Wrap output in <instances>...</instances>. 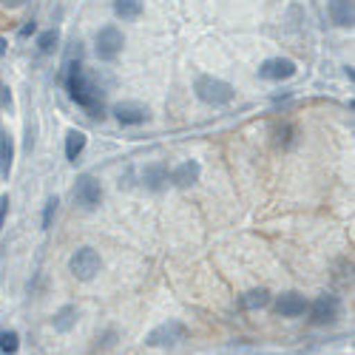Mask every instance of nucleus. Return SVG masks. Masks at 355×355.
Instances as JSON below:
<instances>
[{"label":"nucleus","mask_w":355,"mask_h":355,"mask_svg":"<svg viewBox=\"0 0 355 355\" xmlns=\"http://www.w3.org/2000/svg\"><path fill=\"white\" fill-rule=\"evenodd\" d=\"M80 54H83V49H80V43H74L71 49H69V54H66V63H63V77H66V92H69V97L80 105V108H85L92 116H103V94L97 92V85L88 80V74H85V69H83V60H80Z\"/></svg>","instance_id":"nucleus-1"},{"label":"nucleus","mask_w":355,"mask_h":355,"mask_svg":"<svg viewBox=\"0 0 355 355\" xmlns=\"http://www.w3.org/2000/svg\"><path fill=\"white\" fill-rule=\"evenodd\" d=\"M193 92H196V97H199L202 103H208V105H227V103L236 97V92H233L230 83H225V80H219V77H211V74L196 77Z\"/></svg>","instance_id":"nucleus-2"},{"label":"nucleus","mask_w":355,"mask_h":355,"mask_svg":"<svg viewBox=\"0 0 355 355\" xmlns=\"http://www.w3.org/2000/svg\"><path fill=\"white\" fill-rule=\"evenodd\" d=\"M69 270H71V276L77 282H92L103 270V259H100V253L94 248H80L69 259Z\"/></svg>","instance_id":"nucleus-3"},{"label":"nucleus","mask_w":355,"mask_h":355,"mask_svg":"<svg viewBox=\"0 0 355 355\" xmlns=\"http://www.w3.org/2000/svg\"><path fill=\"white\" fill-rule=\"evenodd\" d=\"M188 338V327L182 321H176V318H168L162 324H157V327L145 336V344L148 347H176L180 341Z\"/></svg>","instance_id":"nucleus-4"},{"label":"nucleus","mask_w":355,"mask_h":355,"mask_svg":"<svg viewBox=\"0 0 355 355\" xmlns=\"http://www.w3.org/2000/svg\"><path fill=\"white\" fill-rule=\"evenodd\" d=\"M123 46H125V37H123V32L116 26H103L97 32V37H94V51H97V57L103 63L116 60L120 51H123Z\"/></svg>","instance_id":"nucleus-5"},{"label":"nucleus","mask_w":355,"mask_h":355,"mask_svg":"<svg viewBox=\"0 0 355 355\" xmlns=\"http://www.w3.org/2000/svg\"><path fill=\"white\" fill-rule=\"evenodd\" d=\"M103 199V188L100 182L94 180L92 173H83L77 176V185H74V202H77V208L80 211H94L97 205Z\"/></svg>","instance_id":"nucleus-6"},{"label":"nucleus","mask_w":355,"mask_h":355,"mask_svg":"<svg viewBox=\"0 0 355 355\" xmlns=\"http://www.w3.org/2000/svg\"><path fill=\"white\" fill-rule=\"evenodd\" d=\"M307 310H310V321L318 324V327H324V324H330V321L338 318L341 302H338V295H318Z\"/></svg>","instance_id":"nucleus-7"},{"label":"nucleus","mask_w":355,"mask_h":355,"mask_svg":"<svg viewBox=\"0 0 355 355\" xmlns=\"http://www.w3.org/2000/svg\"><path fill=\"white\" fill-rule=\"evenodd\" d=\"M295 74V63L290 57H270V60H264L259 66V77L261 80H290Z\"/></svg>","instance_id":"nucleus-8"},{"label":"nucleus","mask_w":355,"mask_h":355,"mask_svg":"<svg viewBox=\"0 0 355 355\" xmlns=\"http://www.w3.org/2000/svg\"><path fill=\"white\" fill-rule=\"evenodd\" d=\"M307 307H310L307 299H304L302 293H295V290L282 293L279 299H276V313H279L282 318H299V315H304Z\"/></svg>","instance_id":"nucleus-9"},{"label":"nucleus","mask_w":355,"mask_h":355,"mask_svg":"<svg viewBox=\"0 0 355 355\" xmlns=\"http://www.w3.org/2000/svg\"><path fill=\"white\" fill-rule=\"evenodd\" d=\"M114 116L120 125H142L148 123V108L139 103H120L114 105Z\"/></svg>","instance_id":"nucleus-10"},{"label":"nucleus","mask_w":355,"mask_h":355,"mask_svg":"<svg viewBox=\"0 0 355 355\" xmlns=\"http://www.w3.org/2000/svg\"><path fill=\"white\" fill-rule=\"evenodd\" d=\"M199 173H202V165H199L196 159H188V162H182V165L173 168L171 182H173L176 188H191V185L199 182Z\"/></svg>","instance_id":"nucleus-11"},{"label":"nucleus","mask_w":355,"mask_h":355,"mask_svg":"<svg viewBox=\"0 0 355 355\" xmlns=\"http://www.w3.org/2000/svg\"><path fill=\"white\" fill-rule=\"evenodd\" d=\"M327 12H330V20L341 28H349L355 23V9H352V0H330L327 3Z\"/></svg>","instance_id":"nucleus-12"},{"label":"nucleus","mask_w":355,"mask_h":355,"mask_svg":"<svg viewBox=\"0 0 355 355\" xmlns=\"http://www.w3.org/2000/svg\"><path fill=\"white\" fill-rule=\"evenodd\" d=\"M168 180H171V173H168V168L162 162H154V165H148L142 171V182H145L148 191H162L168 185Z\"/></svg>","instance_id":"nucleus-13"},{"label":"nucleus","mask_w":355,"mask_h":355,"mask_svg":"<svg viewBox=\"0 0 355 355\" xmlns=\"http://www.w3.org/2000/svg\"><path fill=\"white\" fill-rule=\"evenodd\" d=\"M268 304H270V290L268 287H253V290L239 295V307L242 310H261Z\"/></svg>","instance_id":"nucleus-14"},{"label":"nucleus","mask_w":355,"mask_h":355,"mask_svg":"<svg viewBox=\"0 0 355 355\" xmlns=\"http://www.w3.org/2000/svg\"><path fill=\"white\" fill-rule=\"evenodd\" d=\"M74 324H77V307L74 304H63L60 310L54 313V318H51V327L57 333H69Z\"/></svg>","instance_id":"nucleus-15"},{"label":"nucleus","mask_w":355,"mask_h":355,"mask_svg":"<svg viewBox=\"0 0 355 355\" xmlns=\"http://www.w3.org/2000/svg\"><path fill=\"white\" fill-rule=\"evenodd\" d=\"M12 162H15V145H12V137L6 131H0V173L9 180L12 173Z\"/></svg>","instance_id":"nucleus-16"},{"label":"nucleus","mask_w":355,"mask_h":355,"mask_svg":"<svg viewBox=\"0 0 355 355\" xmlns=\"http://www.w3.org/2000/svg\"><path fill=\"white\" fill-rule=\"evenodd\" d=\"M85 142H88V137H85L83 131H77V128H71V131L66 134V159H69V162H77V157L83 154Z\"/></svg>","instance_id":"nucleus-17"},{"label":"nucleus","mask_w":355,"mask_h":355,"mask_svg":"<svg viewBox=\"0 0 355 355\" xmlns=\"http://www.w3.org/2000/svg\"><path fill=\"white\" fill-rule=\"evenodd\" d=\"M114 12L120 20H137L142 15V0H114Z\"/></svg>","instance_id":"nucleus-18"},{"label":"nucleus","mask_w":355,"mask_h":355,"mask_svg":"<svg viewBox=\"0 0 355 355\" xmlns=\"http://www.w3.org/2000/svg\"><path fill=\"white\" fill-rule=\"evenodd\" d=\"M57 43H60V32H57V28H49V32H43V35L37 37L40 54H51V51L57 49Z\"/></svg>","instance_id":"nucleus-19"},{"label":"nucleus","mask_w":355,"mask_h":355,"mask_svg":"<svg viewBox=\"0 0 355 355\" xmlns=\"http://www.w3.org/2000/svg\"><path fill=\"white\" fill-rule=\"evenodd\" d=\"M17 347H20V338H17L15 330H3V333H0V352H3V355H15Z\"/></svg>","instance_id":"nucleus-20"},{"label":"nucleus","mask_w":355,"mask_h":355,"mask_svg":"<svg viewBox=\"0 0 355 355\" xmlns=\"http://www.w3.org/2000/svg\"><path fill=\"white\" fill-rule=\"evenodd\" d=\"M54 214H57V196H49V199H46V208H43V230L51 227Z\"/></svg>","instance_id":"nucleus-21"},{"label":"nucleus","mask_w":355,"mask_h":355,"mask_svg":"<svg viewBox=\"0 0 355 355\" xmlns=\"http://www.w3.org/2000/svg\"><path fill=\"white\" fill-rule=\"evenodd\" d=\"M276 137H279V142H282V145H293V128H290L287 123L276 128Z\"/></svg>","instance_id":"nucleus-22"},{"label":"nucleus","mask_w":355,"mask_h":355,"mask_svg":"<svg viewBox=\"0 0 355 355\" xmlns=\"http://www.w3.org/2000/svg\"><path fill=\"white\" fill-rule=\"evenodd\" d=\"M6 214H9V196H0V227L6 222Z\"/></svg>","instance_id":"nucleus-23"},{"label":"nucleus","mask_w":355,"mask_h":355,"mask_svg":"<svg viewBox=\"0 0 355 355\" xmlns=\"http://www.w3.org/2000/svg\"><path fill=\"white\" fill-rule=\"evenodd\" d=\"M28 35H35V20H32V23H26V26L20 28V37H28Z\"/></svg>","instance_id":"nucleus-24"},{"label":"nucleus","mask_w":355,"mask_h":355,"mask_svg":"<svg viewBox=\"0 0 355 355\" xmlns=\"http://www.w3.org/2000/svg\"><path fill=\"white\" fill-rule=\"evenodd\" d=\"M0 3H3V6H12V9H17V6H26L28 0H0Z\"/></svg>","instance_id":"nucleus-25"},{"label":"nucleus","mask_w":355,"mask_h":355,"mask_svg":"<svg viewBox=\"0 0 355 355\" xmlns=\"http://www.w3.org/2000/svg\"><path fill=\"white\" fill-rule=\"evenodd\" d=\"M6 46H9V43H6L3 37H0V57H3V54H6Z\"/></svg>","instance_id":"nucleus-26"},{"label":"nucleus","mask_w":355,"mask_h":355,"mask_svg":"<svg viewBox=\"0 0 355 355\" xmlns=\"http://www.w3.org/2000/svg\"><path fill=\"white\" fill-rule=\"evenodd\" d=\"M0 97H3V83H0Z\"/></svg>","instance_id":"nucleus-27"}]
</instances>
